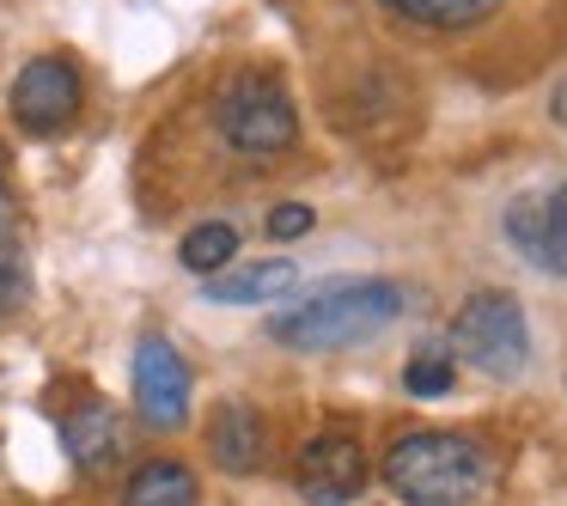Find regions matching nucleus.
Returning a JSON list of instances; mask_svg holds the SVG:
<instances>
[{"mask_svg": "<svg viewBox=\"0 0 567 506\" xmlns=\"http://www.w3.org/2000/svg\"><path fill=\"white\" fill-rule=\"evenodd\" d=\"M403 287L396 281H372V275H354V281H323L318 293L293 299L269 318V342L293 348V354H330V348H360L372 335H384L396 318H403Z\"/></svg>", "mask_w": 567, "mask_h": 506, "instance_id": "obj_1", "label": "nucleus"}, {"mask_svg": "<svg viewBox=\"0 0 567 506\" xmlns=\"http://www.w3.org/2000/svg\"><path fill=\"white\" fill-rule=\"evenodd\" d=\"M488 452L470 433H403L384 452V488L403 506H470L488 488Z\"/></svg>", "mask_w": 567, "mask_h": 506, "instance_id": "obj_2", "label": "nucleus"}, {"mask_svg": "<svg viewBox=\"0 0 567 506\" xmlns=\"http://www.w3.org/2000/svg\"><path fill=\"white\" fill-rule=\"evenodd\" d=\"M214 135L245 159H275L299 141V111L281 80L250 68V74L226 80L220 99H214Z\"/></svg>", "mask_w": 567, "mask_h": 506, "instance_id": "obj_3", "label": "nucleus"}, {"mask_svg": "<svg viewBox=\"0 0 567 506\" xmlns=\"http://www.w3.org/2000/svg\"><path fill=\"white\" fill-rule=\"evenodd\" d=\"M445 342H452V354L464 360V366H476L482 379H501V384L530 366L525 306H518L513 293H494V287H482V293H470L464 306H457Z\"/></svg>", "mask_w": 567, "mask_h": 506, "instance_id": "obj_4", "label": "nucleus"}, {"mask_svg": "<svg viewBox=\"0 0 567 506\" xmlns=\"http://www.w3.org/2000/svg\"><path fill=\"white\" fill-rule=\"evenodd\" d=\"M80 99H86V80H80V68L68 62V55H38V62H25L13 80V92H7L13 123L25 128V135H62L80 116Z\"/></svg>", "mask_w": 567, "mask_h": 506, "instance_id": "obj_5", "label": "nucleus"}, {"mask_svg": "<svg viewBox=\"0 0 567 506\" xmlns=\"http://www.w3.org/2000/svg\"><path fill=\"white\" fill-rule=\"evenodd\" d=\"M293 482L311 506H348L367 494V452H360L354 433L330 427L318 440H306V452L293 464Z\"/></svg>", "mask_w": 567, "mask_h": 506, "instance_id": "obj_6", "label": "nucleus"}, {"mask_svg": "<svg viewBox=\"0 0 567 506\" xmlns=\"http://www.w3.org/2000/svg\"><path fill=\"white\" fill-rule=\"evenodd\" d=\"M501 226L530 269L567 281V184L549 189V196H513L501 214Z\"/></svg>", "mask_w": 567, "mask_h": 506, "instance_id": "obj_7", "label": "nucleus"}, {"mask_svg": "<svg viewBox=\"0 0 567 506\" xmlns=\"http://www.w3.org/2000/svg\"><path fill=\"white\" fill-rule=\"evenodd\" d=\"M135 409L153 427H177L189 415V366L165 335H141L135 348Z\"/></svg>", "mask_w": 567, "mask_h": 506, "instance_id": "obj_8", "label": "nucleus"}, {"mask_svg": "<svg viewBox=\"0 0 567 506\" xmlns=\"http://www.w3.org/2000/svg\"><path fill=\"white\" fill-rule=\"evenodd\" d=\"M208 457L226 469V476H250V469H262V457H269V421H262L257 403H220L208 415Z\"/></svg>", "mask_w": 567, "mask_h": 506, "instance_id": "obj_9", "label": "nucleus"}, {"mask_svg": "<svg viewBox=\"0 0 567 506\" xmlns=\"http://www.w3.org/2000/svg\"><path fill=\"white\" fill-rule=\"evenodd\" d=\"M62 445H68V457H74L80 469H92V476H104L111 469V457L123 452V421H116V409L111 403H80L74 415L62 421Z\"/></svg>", "mask_w": 567, "mask_h": 506, "instance_id": "obj_10", "label": "nucleus"}, {"mask_svg": "<svg viewBox=\"0 0 567 506\" xmlns=\"http://www.w3.org/2000/svg\"><path fill=\"white\" fill-rule=\"evenodd\" d=\"M293 287H299V269L275 257V262H245V269L208 275L202 299H214V306H269V299L293 293Z\"/></svg>", "mask_w": 567, "mask_h": 506, "instance_id": "obj_11", "label": "nucleus"}, {"mask_svg": "<svg viewBox=\"0 0 567 506\" xmlns=\"http://www.w3.org/2000/svg\"><path fill=\"white\" fill-rule=\"evenodd\" d=\"M196 469L177 464V457H147V464L128 476L123 506H196Z\"/></svg>", "mask_w": 567, "mask_h": 506, "instance_id": "obj_12", "label": "nucleus"}, {"mask_svg": "<svg viewBox=\"0 0 567 506\" xmlns=\"http://www.w3.org/2000/svg\"><path fill=\"white\" fill-rule=\"evenodd\" d=\"M384 7L403 13L409 25H427V31H470V25L501 13V0H384Z\"/></svg>", "mask_w": 567, "mask_h": 506, "instance_id": "obj_13", "label": "nucleus"}, {"mask_svg": "<svg viewBox=\"0 0 567 506\" xmlns=\"http://www.w3.org/2000/svg\"><path fill=\"white\" fill-rule=\"evenodd\" d=\"M233 257H238V226L233 220H202V226H189V238L177 245V262H184L189 275H220V269H233Z\"/></svg>", "mask_w": 567, "mask_h": 506, "instance_id": "obj_14", "label": "nucleus"}, {"mask_svg": "<svg viewBox=\"0 0 567 506\" xmlns=\"http://www.w3.org/2000/svg\"><path fill=\"white\" fill-rule=\"evenodd\" d=\"M457 384V354L452 342H427L415 360L403 366V391L409 396H445Z\"/></svg>", "mask_w": 567, "mask_h": 506, "instance_id": "obj_15", "label": "nucleus"}, {"mask_svg": "<svg viewBox=\"0 0 567 506\" xmlns=\"http://www.w3.org/2000/svg\"><path fill=\"white\" fill-rule=\"evenodd\" d=\"M19 293H25V250H19V220L7 184H0V311L19 306Z\"/></svg>", "mask_w": 567, "mask_h": 506, "instance_id": "obj_16", "label": "nucleus"}, {"mask_svg": "<svg viewBox=\"0 0 567 506\" xmlns=\"http://www.w3.org/2000/svg\"><path fill=\"white\" fill-rule=\"evenodd\" d=\"M306 233H311V208H306V202H281V208L269 214V238H275V245L306 238Z\"/></svg>", "mask_w": 567, "mask_h": 506, "instance_id": "obj_17", "label": "nucleus"}, {"mask_svg": "<svg viewBox=\"0 0 567 506\" xmlns=\"http://www.w3.org/2000/svg\"><path fill=\"white\" fill-rule=\"evenodd\" d=\"M549 116H555V123L567 128V80H561V86H555V99H549Z\"/></svg>", "mask_w": 567, "mask_h": 506, "instance_id": "obj_18", "label": "nucleus"}]
</instances>
